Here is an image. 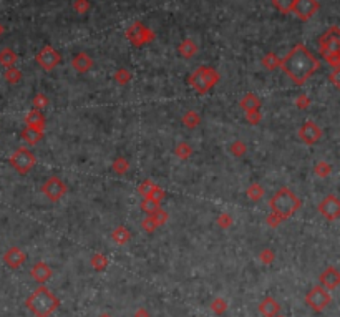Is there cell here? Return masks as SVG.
Listing matches in <instances>:
<instances>
[{
  "label": "cell",
  "mask_w": 340,
  "mask_h": 317,
  "mask_svg": "<svg viewBox=\"0 0 340 317\" xmlns=\"http://www.w3.org/2000/svg\"><path fill=\"white\" fill-rule=\"evenodd\" d=\"M320 63L306 45H294L291 52L280 60V69L296 85H304L319 70Z\"/></svg>",
  "instance_id": "obj_1"
},
{
  "label": "cell",
  "mask_w": 340,
  "mask_h": 317,
  "mask_svg": "<svg viewBox=\"0 0 340 317\" xmlns=\"http://www.w3.org/2000/svg\"><path fill=\"white\" fill-rule=\"evenodd\" d=\"M25 306L29 307V311L35 317H48L58 309L60 301H58V297L48 287L40 286L30 294Z\"/></svg>",
  "instance_id": "obj_2"
},
{
  "label": "cell",
  "mask_w": 340,
  "mask_h": 317,
  "mask_svg": "<svg viewBox=\"0 0 340 317\" xmlns=\"http://www.w3.org/2000/svg\"><path fill=\"white\" fill-rule=\"evenodd\" d=\"M269 206H271V212H274V214H277L279 218H282L285 221L301 208V199L294 194L292 189L284 186L272 196V199L269 201Z\"/></svg>",
  "instance_id": "obj_3"
},
{
  "label": "cell",
  "mask_w": 340,
  "mask_h": 317,
  "mask_svg": "<svg viewBox=\"0 0 340 317\" xmlns=\"http://www.w3.org/2000/svg\"><path fill=\"white\" fill-rule=\"evenodd\" d=\"M221 80V75L214 67L201 65L189 75V85L194 88L199 95H204L211 92L212 88L217 85V81Z\"/></svg>",
  "instance_id": "obj_4"
},
{
  "label": "cell",
  "mask_w": 340,
  "mask_h": 317,
  "mask_svg": "<svg viewBox=\"0 0 340 317\" xmlns=\"http://www.w3.org/2000/svg\"><path fill=\"white\" fill-rule=\"evenodd\" d=\"M126 40L133 45V47H144V45L151 43L156 38V34L149 27H146L141 22H133L125 32Z\"/></svg>",
  "instance_id": "obj_5"
},
{
  "label": "cell",
  "mask_w": 340,
  "mask_h": 317,
  "mask_svg": "<svg viewBox=\"0 0 340 317\" xmlns=\"http://www.w3.org/2000/svg\"><path fill=\"white\" fill-rule=\"evenodd\" d=\"M330 302H332V296H330V292L327 289L322 286L312 287L306 296V304L314 312H322Z\"/></svg>",
  "instance_id": "obj_6"
},
{
  "label": "cell",
  "mask_w": 340,
  "mask_h": 317,
  "mask_svg": "<svg viewBox=\"0 0 340 317\" xmlns=\"http://www.w3.org/2000/svg\"><path fill=\"white\" fill-rule=\"evenodd\" d=\"M35 163H37V158H35L34 153L27 148H19L15 153L10 156V165L15 171H19L20 175H27L29 171L34 168Z\"/></svg>",
  "instance_id": "obj_7"
},
{
  "label": "cell",
  "mask_w": 340,
  "mask_h": 317,
  "mask_svg": "<svg viewBox=\"0 0 340 317\" xmlns=\"http://www.w3.org/2000/svg\"><path fill=\"white\" fill-rule=\"evenodd\" d=\"M319 50L322 57L330 53H340V32L337 25H332L319 38Z\"/></svg>",
  "instance_id": "obj_8"
},
{
  "label": "cell",
  "mask_w": 340,
  "mask_h": 317,
  "mask_svg": "<svg viewBox=\"0 0 340 317\" xmlns=\"http://www.w3.org/2000/svg\"><path fill=\"white\" fill-rule=\"evenodd\" d=\"M319 10H320L319 0H296L292 7V13L301 22L310 20Z\"/></svg>",
  "instance_id": "obj_9"
},
{
  "label": "cell",
  "mask_w": 340,
  "mask_h": 317,
  "mask_svg": "<svg viewBox=\"0 0 340 317\" xmlns=\"http://www.w3.org/2000/svg\"><path fill=\"white\" fill-rule=\"evenodd\" d=\"M67 184L63 183L60 178H57V176H52V178H48L47 181L43 183L42 186V193L43 196L50 199V201H60V199L67 194Z\"/></svg>",
  "instance_id": "obj_10"
},
{
  "label": "cell",
  "mask_w": 340,
  "mask_h": 317,
  "mask_svg": "<svg viewBox=\"0 0 340 317\" xmlns=\"http://www.w3.org/2000/svg\"><path fill=\"white\" fill-rule=\"evenodd\" d=\"M319 212L324 219L337 221L340 218V199L337 194H327L319 205Z\"/></svg>",
  "instance_id": "obj_11"
},
{
  "label": "cell",
  "mask_w": 340,
  "mask_h": 317,
  "mask_svg": "<svg viewBox=\"0 0 340 317\" xmlns=\"http://www.w3.org/2000/svg\"><path fill=\"white\" fill-rule=\"evenodd\" d=\"M37 62L43 70L52 71L58 63H60V53H58L52 45H45V47L37 53Z\"/></svg>",
  "instance_id": "obj_12"
},
{
  "label": "cell",
  "mask_w": 340,
  "mask_h": 317,
  "mask_svg": "<svg viewBox=\"0 0 340 317\" xmlns=\"http://www.w3.org/2000/svg\"><path fill=\"white\" fill-rule=\"evenodd\" d=\"M299 138L306 144H315L322 138V128L315 121H306L301 128H299Z\"/></svg>",
  "instance_id": "obj_13"
},
{
  "label": "cell",
  "mask_w": 340,
  "mask_h": 317,
  "mask_svg": "<svg viewBox=\"0 0 340 317\" xmlns=\"http://www.w3.org/2000/svg\"><path fill=\"white\" fill-rule=\"evenodd\" d=\"M27 261V254L24 251H22L20 247L13 246V247H8L5 251V254H3V262L8 266V268L12 269H17L20 268L22 264Z\"/></svg>",
  "instance_id": "obj_14"
},
{
  "label": "cell",
  "mask_w": 340,
  "mask_h": 317,
  "mask_svg": "<svg viewBox=\"0 0 340 317\" xmlns=\"http://www.w3.org/2000/svg\"><path fill=\"white\" fill-rule=\"evenodd\" d=\"M319 281H320L322 287L330 291V289H335L340 284V273L334 268V266H330V268H327L319 276Z\"/></svg>",
  "instance_id": "obj_15"
},
{
  "label": "cell",
  "mask_w": 340,
  "mask_h": 317,
  "mask_svg": "<svg viewBox=\"0 0 340 317\" xmlns=\"http://www.w3.org/2000/svg\"><path fill=\"white\" fill-rule=\"evenodd\" d=\"M52 274H53L52 268H50L48 264H45V262H37V264H34L30 269V278L40 284L47 282V281L52 278Z\"/></svg>",
  "instance_id": "obj_16"
},
{
  "label": "cell",
  "mask_w": 340,
  "mask_h": 317,
  "mask_svg": "<svg viewBox=\"0 0 340 317\" xmlns=\"http://www.w3.org/2000/svg\"><path fill=\"white\" fill-rule=\"evenodd\" d=\"M71 67L78 71V73H87V71L93 67V58L85 52H80L71 58Z\"/></svg>",
  "instance_id": "obj_17"
},
{
  "label": "cell",
  "mask_w": 340,
  "mask_h": 317,
  "mask_svg": "<svg viewBox=\"0 0 340 317\" xmlns=\"http://www.w3.org/2000/svg\"><path fill=\"white\" fill-rule=\"evenodd\" d=\"M280 304L277 301H275L274 297H266L264 301H261L259 304V312L264 317H275L280 314Z\"/></svg>",
  "instance_id": "obj_18"
},
{
  "label": "cell",
  "mask_w": 340,
  "mask_h": 317,
  "mask_svg": "<svg viewBox=\"0 0 340 317\" xmlns=\"http://www.w3.org/2000/svg\"><path fill=\"white\" fill-rule=\"evenodd\" d=\"M25 125L29 126V128L43 131V130H45V116L42 115V111H38V110H30V111L25 115Z\"/></svg>",
  "instance_id": "obj_19"
},
{
  "label": "cell",
  "mask_w": 340,
  "mask_h": 317,
  "mask_svg": "<svg viewBox=\"0 0 340 317\" xmlns=\"http://www.w3.org/2000/svg\"><path fill=\"white\" fill-rule=\"evenodd\" d=\"M239 106L242 108L244 113H246V111H252V110H259V108H261V100H259V97H257V95L246 93L241 98V102H239Z\"/></svg>",
  "instance_id": "obj_20"
},
{
  "label": "cell",
  "mask_w": 340,
  "mask_h": 317,
  "mask_svg": "<svg viewBox=\"0 0 340 317\" xmlns=\"http://www.w3.org/2000/svg\"><path fill=\"white\" fill-rule=\"evenodd\" d=\"M198 45L193 42L191 38H186V40H183V42L179 43V47H178V53L183 58H186V60H188V58H193L194 55H196L198 53Z\"/></svg>",
  "instance_id": "obj_21"
},
{
  "label": "cell",
  "mask_w": 340,
  "mask_h": 317,
  "mask_svg": "<svg viewBox=\"0 0 340 317\" xmlns=\"http://www.w3.org/2000/svg\"><path fill=\"white\" fill-rule=\"evenodd\" d=\"M17 53L13 52L12 48H2L0 50V65L2 67H5V69H10V67H15V63H17Z\"/></svg>",
  "instance_id": "obj_22"
},
{
  "label": "cell",
  "mask_w": 340,
  "mask_h": 317,
  "mask_svg": "<svg viewBox=\"0 0 340 317\" xmlns=\"http://www.w3.org/2000/svg\"><path fill=\"white\" fill-rule=\"evenodd\" d=\"M22 138H24L29 144H37L40 140L43 138V131L34 130V128H29V126H27V128L22 131Z\"/></svg>",
  "instance_id": "obj_23"
},
{
  "label": "cell",
  "mask_w": 340,
  "mask_h": 317,
  "mask_svg": "<svg viewBox=\"0 0 340 317\" xmlns=\"http://www.w3.org/2000/svg\"><path fill=\"white\" fill-rule=\"evenodd\" d=\"M111 239L116 244H126L131 239V233L125 226H118V228L111 233Z\"/></svg>",
  "instance_id": "obj_24"
},
{
  "label": "cell",
  "mask_w": 340,
  "mask_h": 317,
  "mask_svg": "<svg viewBox=\"0 0 340 317\" xmlns=\"http://www.w3.org/2000/svg\"><path fill=\"white\" fill-rule=\"evenodd\" d=\"M141 210L146 212L148 216H151V214H155L156 211L161 210V203L153 198H144L141 201Z\"/></svg>",
  "instance_id": "obj_25"
},
{
  "label": "cell",
  "mask_w": 340,
  "mask_h": 317,
  "mask_svg": "<svg viewBox=\"0 0 340 317\" xmlns=\"http://www.w3.org/2000/svg\"><path fill=\"white\" fill-rule=\"evenodd\" d=\"M280 60H282V58H279L275 53L269 52V53H266L264 58H262V65H264L269 71H272L280 67Z\"/></svg>",
  "instance_id": "obj_26"
},
{
  "label": "cell",
  "mask_w": 340,
  "mask_h": 317,
  "mask_svg": "<svg viewBox=\"0 0 340 317\" xmlns=\"http://www.w3.org/2000/svg\"><path fill=\"white\" fill-rule=\"evenodd\" d=\"M158 188V184L155 183V181L151 179H144L141 184L138 186V193L141 194L143 198H149L153 193H155V189Z\"/></svg>",
  "instance_id": "obj_27"
},
{
  "label": "cell",
  "mask_w": 340,
  "mask_h": 317,
  "mask_svg": "<svg viewBox=\"0 0 340 317\" xmlns=\"http://www.w3.org/2000/svg\"><path fill=\"white\" fill-rule=\"evenodd\" d=\"M183 123H184V126H188L189 130H193L201 123V116H199V113H196V111H188L183 116Z\"/></svg>",
  "instance_id": "obj_28"
},
{
  "label": "cell",
  "mask_w": 340,
  "mask_h": 317,
  "mask_svg": "<svg viewBox=\"0 0 340 317\" xmlns=\"http://www.w3.org/2000/svg\"><path fill=\"white\" fill-rule=\"evenodd\" d=\"M3 78L7 80V83L15 85L22 80V71L17 69V67H10V69H5V73H3Z\"/></svg>",
  "instance_id": "obj_29"
},
{
  "label": "cell",
  "mask_w": 340,
  "mask_h": 317,
  "mask_svg": "<svg viewBox=\"0 0 340 317\" xmlns=\"http://www.w3.org/2000/svg\"><path fill=\"white\" fill-rule=\"evenodd\" d=\"M296 0H272V5H274L280 13L287 15V13H292V7Z\"/></svg>",
  "instance_id": "obj_30"
},
{
  "label": "cell",
  "mask_w": 340,
  "mask_h": 317,
  "mask_svg": "<svg viewBox=\"0 0 340 317\" xmlns=\"http://www.w3.org/2000/svg\"><path fill=\"white\" fill-rule=\"evenodd\" d=\"M111 168H113V171H115V173H118V175H125L126 171H128V168H130V163H128V160H126V158L120 156V158H116V160L113 161Z\"/></svg>",
  "instance_id": "obj_31"
},
{
  "label": "cell",
  "mask_w": 340,
  "mask_h": 317,
  "mask_svg": "<svg viewBox=\"0 0 340 317\" xmlns=\"http://www.w3.org/2000/svg\"><path fill=\"white\" fill-rule=\"evenodd\" d=\"M92 266L95 271H103L108 266V257L105 254H102V252H97L92 257Z\"/></svg>",
  "instance_id": "obj_32"
},
{
  "label": "cell",
  "mask_w": 340,
  "mask_h": 317,
  "mask_svg": "<svg viewBox=\"0 0 340 317\" xmlns=\"http://www.w3.org/2000/svg\"><path fill=\"white\" fill-rule=\"evenodd\" d=\"M247 196L249 199H252V201H259V199L264 196V188L257 183H252L251 186L247 188Z\"/></svg>",
  "instance_id": "obj_33"
},
{
  "label": "cell",
  "mask_w": 340,
  "mask_h": 317,
  "mask_svg": "<svg viewBox=\"0 0 340 317\" xmlns=\"http://www.w3.org/2000/svg\"><path fill=\"white\" fill-rule=\"evenodd\" d=\"M315 175L319 176V178H327V176L332 173V165H329L327 161H319L315 165Z\"/></svg>",
  "instance_id": "obj_34"
},
{
  "label": "cell",
  "mask_w": 340,
  "mask_h": 317,
  "mask_svg": "<svg viewBox=\"0 0 340 317\" xmlns=\"http://www.w3.org/2000/svg\"><path fill=\"white\" fill-rule=\"evenodd\" d=\"M229 151H231V155H234L236 158H241V156L246 155L247 146H246V143H244V141H241V140H238V141H234L233 144H231Z\"/></svg>",
  "instance_id": "obj_35"
},
{
  "label": "cell",
  "mask_w": 340,
  "mask_h": 317,
  "mask_svg": "<svg viewBox=\"0 0 340 317\" xmlns=\"http://www.w3.org/2000/svg\"><path fill=\"white\" fill-rule=\"evenodd\" d=\"M191 153H193V149L188 143H179L174 149V155L178 156L179 160H188V158L191 156Z\"/></svg>",
  "instance_id": "obj_36"
},
{
  "label": "cell",
  "mask_w": 340,
  "mask_h": 317,
  "mask_svg": "<svg viewBox=\"0 0 340 317\" xmlns=\"http://www.w3.org/2000/svg\"><path fill=\"white\" fill-rule=\"evenodd\" d=\"M211 309H212L214 314L221 316V314H224V312L228 311V302H226L223 297H217V299H214V301L211 302Z\"/></svg>",
  "instance_id": "obj_37"
},
{
  "label": "cell",
  "mask_w": 340,
  "mask_h": 317,
  "mask_svg": "<svg viewBox=\"0 0 340 317\" xmlns=\"http://www.w3.org/2000/svg\"><path fill=\"white\" fill-rule=\"evenodd\" d=\"M115 80L118 85H126L131 80V73L126 69H118L115 73Z\"/></svg>",
  "instance_id": "obj_38"
},
{
  "label": "cell",
  "mask_w": 340,
  "mask_h": 317,
  "mask_svg": "<svg viewBox=\"0 0 340 317\" xmlns=\"http://www.w3.org/2000/svg\"><path fill=\"white\" fill-rule=\"evenodd\" d=\"M32 103H34V110L42 111L43 108L48 105V98L45 97L43 93H38V95H35V98L32 100Z\"/></svg>",
  "instance_id": "obj_39"
},
{
  "label": "cell",
  "mask_w": 340,
  "mask_h": 317,
  "mask_svg": "<svg viewBox=\"0 0 340 317\" xmlns=\"http://www.w3.org/2000/svg\"><path fill=\"white\" fill-rule=\"evenodd\" d=\"M73 10L76 12V13H80V15H85V13H87L88 10H90V2L88 0H75L73 2Z\"/></svg>",
  "instance_id": "obj_40"
},
{
  "label": "cell",
  "mask_w": 340,
  "mask_h": 317,
  "mask_svg": "<svg viewBox=\"0 0 340 317\" xmlns=\"http://www.w3.org/2000/svg\"><path fill=\"white\" fill-rule=\"evenodd\" d=\"M246 120L249 125H257L262 120V113L261 110H252V111H246Z\"/></svg>",
  "instance_id": "obj_41"
},
{
  "label": "cell",
  "mask_w": 340,
  "mask_h": 317,
  "mask_svg": "<svg viewBox=\"0 0 340 317\" xmlns=\"http://www.w3.org/2000/svg\"><path fill=\"white\" fill-rule=\"evenodd\" d=\"M296 106L299 108V110H307V108L310 106V98L307 97V95L301 93L299 97L296 98Z\"/></svg>",
  "instance_id": "obj_42"
},
{
  "label": "cell",
  "mask_w": 340,
  "mask_h": 317,
  "mask_svg": "<svg viewBox=\"0 0 340 317\" xmlns=\"http://www.w3.org/2000/svg\"><path fill=\"white\" fill-rule=\"evenodd\" d=\"M141 226H143V229L146 231V233H153L156 228H160V224L156 223V219L153 218V216H148V218L143 221Z\"/></svg>",
  "instance_id": "obj_43"
},
{
  "label": "cell",
  "mask_w": 340,
  "mask_h": 317,
  "mask_svg": "<svg viewBox=\"0 0 340 317\" xmlns=\"http://www.w3.org/2000/svg\"><path fill=\"white\" fill-rule=\"evenodd\" d=\"M217 224H219L223 229H228L229 226L233 224V218H231L228 212H221V216L217 218Z\"/></svg>",
  "instance_id": "obj_44"
},
{
  "label": "cell",
  "mask_w": 340,
  "mask_h": 317,
  "mask_svg": "<svg viewBox=\"0 0 340 317\" xmlns=\"http://www.w3.org/2000/svg\"><path fill=\"white\" fill-rule=\"evenodd\" d=\"M259 259L264 262V264H271V262L275 259V254L271 251V249H264V251L259 254Z\"/></svg>",
  "instance_id": "obj_45"
},
{
  "label": "cell",
  "mask_w": 340,
  "mask_h": 317,
  "mask_svg": "<svg viewBox=\"0 0 340 317\" xmlns=\"http://www.w3.org/2000/svg\"><path fill=\"white\" fill-rule=\"evenodd\" d=\"M267 224H269L271 226V228H277V226L280 224V223H282V218H279V216L277 214H274V212H269V216H267Z\"/></svg>",
  "instance_id": "obj_46"
},
{
  "label": "cell",
  "mask_w": 340,
  "mask_h": 317,
  "mask_svg": "<svg viewBox=\"0 0 340 317\" xmlns=\"http://www.w3.org/2000/svg\"><path fill=\"white\" fill-rule=\"evenodd\" d=\"M339 75H340V69H334L332 75H330V81H332V83H334V87H335V88H340Z\"/></svg>",
  "instance_id": "obj_47"
},
{
  "label": "cell",
  "mask_w": 340,
  "mask_h": 317,
  "mask_svg": "<svg viewBox=\"0 0 340 317\" xmlns=\"http://www.w3.org/2000/svg\"><path fill=\"white\" fill-rule=\"evenodd\" d=\"M135 317H149V312L144 309V307H139V309L135 312Z\"/></svg>",
  "instance_id": "obj_48"
},
{
  "label": "cell",
  "mask_w": 340,
  "mask_h": 317,
  "mask_svg": "<svg viewBox=\"0 0 340 317\" xmlns=\"http://www.w3.org/2000/svg\"><path fill=\"white\" fill-rule=\"evenodd\" d=\"M3 32H5V27H3L2 24H0V37L3 35Z\"/></svg>",
  "instance_id": "obj_49"
},
{
  "label": "cell",
  "mask_w": 340,
  "mask_h": 317,
  "mask_svg": "<svg viewBox=\"0 0 340 317\" xmlns=\"http://www.w3.org/2000/svg\"><path fill=\"white\" fill-rule=\"evenodd\" d=\"M100 317H111V316H110V314H106V312H105V314H102Z\"/></svg>",
  "instance_id": "obj_50"
},
{
  "label": "cell",
  "mask_w": 340,
  "mask_h": 317,
  "mask_svg": "<svg viewBox=\"0 0 340 317\" xmlns=\"http://www.w3.org/2000/svg\"><path fill=\"white\" fill-rule=\"evenodd\" d=\"M275 317H282V316H280V314H279V316H275Z\"/></svg>",
  "instance_id": "obj_51"
}]
</instances>
